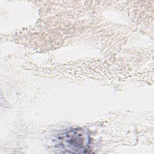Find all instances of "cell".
I'll list each match as a JSON object with an SVG mask.
<instances>
[{
  "instance_id": "1",
  "label": "cell",
  "mask_w": 154,
  "mask_h": 154,
  "mask_svg": "<svg viewBox=\"0 0 154 154\" xmlns=\"http://www.w3.org/2000/svg\"><path fill=\"white\" fill-rule=\"evenodd\" d=\"M58 146L64 153H86L89 152L90 137L83 128L70 129L59 138Z\"/></svg>"
}]
</instances>
